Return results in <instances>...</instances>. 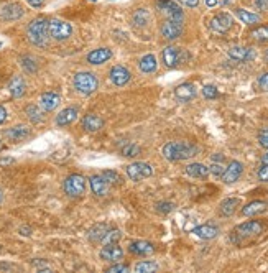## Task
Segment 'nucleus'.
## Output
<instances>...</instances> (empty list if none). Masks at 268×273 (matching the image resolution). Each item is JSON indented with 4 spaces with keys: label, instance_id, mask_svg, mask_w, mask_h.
Wrapping results in <instances>:
<instances>
[{
    "label": "nucleus",
    "instance_id": "obj_57",
    "mask_svg": "<svg viewBox=\"0 0 268 273\" xmlns=\"http://www.w3.org/2000/svg\"><path fill=\"white\" fill-rule=\"evenodd\" d=\"M265 60H267V61H268V51H267V53H265Z\"/></svg>",
    "mask_w": 268,
    "mask_h": 273
},
{
    "label": "nucleus",
    "instance_id": "obj_47",
    "mask_svg": "<svg viewBox=\"0 0 268 273\" xmlns=\"http://www.w3.org/2000/svg\"><path fill=\"white\" fill-rule=\"evenodd\" d=\"M258 180L260 181H268V165L260 168V171H258Z\"/></svg>",
    "mask_w": 268,
    "mask_h": 273
},
{
    "label": "nucleus",
    "instance_id": "obj_32",
    "mask_svg": "<svg viewBox=\"0 0 268 273\" xmlns=\"http://www.w3.org/2000/svg\"><path fill=\"white\" fill-rule=\"evenodd\" d=\"M140 69L143 71V73H155L156 71V58L153 55H145L142 60H140Z\"/></svg>",
    "mask_w": 268,
    "mask_h": 273
},
{
    "label": "nucleus",
    "instance_id": "obj_42",
    "mask_svg": "<svg viewBox=\"0 0 268 273\" xmlns=\"http://www.w3.org/2000/svg\"><path fill=\"white\" fill-rule=\"evenodd\" d=\"M173 208H175V206L171 204V203H158V204H156V209H158L160 212H163V214L171 212V211H173Z\"/></svg>",
    "mask_w": 268,
    "mask_h": 273
},
{
    "label": "nucleus",
    "instance_id": "obj_6",
    "mask_svg": "<svg viewBox=\"0 0 268 273\" xmlns=\"http://www.w3.org/2000/svg\"><path fill=\"white\" fill-rule=\"evenodd\" d=\"M232 25H234V19L225 12L217 13V15L212 17L211 21H209V28L212 31H216V33H227V31L232 28Z\"/></svg>",
    "mask_w": 268,
    "mask_h": 273
},
{
    "label": "nucleus",
    "instance_id": "obj_16",
    "mask_svg": "<svg viewBox=\"0 0 268 273\" xmlns=\"http://www.w3.org/2000/svg\"><path fill=\"white\" fill-rule=\"evenodd\" d=\"M60 102H61V97L56 92H45L42 99H40V105H42L43 110L51 112L60 105Z\"/></svg>",
    "mask_w": 268,
    "mask_h": 273
},
{
    "label": "nucleus",
    "instance_id": "obj_23",
    "mask_svg": "<svg viewBox=\"0 0 268 273\" xmlns=\"http://www.w3.org/2000/svg\"><path fill=\"white\" fill-rule=\"evenodd\" d=\"M175 94L179 101L186 102V101H191L194 96H196V87H194V84H191V83H184V84H181V86L176 87Z\"/></svg>",
    "mask_w": 268,
    "mask_h": 273
},
{
    "label": "nucleus",
    "instance_id": "obj_15",
    "mask_svg": "<svg viewBox=\"0 0 268 273\" xmlns=\"http://www.w3.org/2000/svg\"><path fill=\"white\" fill-rule=\"evenodd\" d=\"M90 189L95 196H106L109 192V183L104 180L102 174H94L90 176Z\"/></svg>",
    "mask_w": 268,
    "mask_h": 273
},
{
    "label": "nucleus",
    "instance_id": "obj_53",
    "mask_svg": "<svg viewBox=\"0 0 268 273\" xmlns=\"http://www.w3.org/2000/svg\"><path fill=\"white\" fill-rule=\"evenodd\" d=\"M8 163H13L12 158H5V160H0V165H8Z\"/></svg>",
    "mask_w": 268,
    "mask_h": 273
},
{
    "label": "nucleus",
    "instance_id": "obj_8",
    "mask_svg": "<svg viewBox=\"0 0 268 273\" xmlns=\"http://www.w3.org/2000/svg\"><path fill=\"white\" fill-rule=\"evenodd\" d=\"M156 7L160 8V10H161L163 13H165L168 19L183 21V10L179 8L178 3L171 2V0H158V2H156Z\"/></svg>",
    "mask_w": 268,
    "mask_h": 273
},
{
    "label": "nucleus",
    "instance_id": "obj_50",
    "mask_svg": "<svg viewBox=\"0 0 268 273\" xmlns=\"http://www.w3.org/2000/svg\"><path fill=\"white\" fill-rule=\"evenodd\" d=\"M26 2H28L31 7H35V8H40V7H43L45 0H26Z\"/></svg>",
    "mask_w": 268,
    "mask_h": 273
},
{
    "label": "nucleus",
    "instance_id": "obj_41",
    "mask_svg": "<svg viewBox=\"0 0 268 273\" xmlns=\"http://www.w3.org/2000/svg\"><path fill=\"white\" fill-rule=\"evenodd\" d=\"M202 94H204V97H207V99H216V97H217V89L214 86H204L202 87Z\"/></svg>",
    "mask_w": 268,
    "mask_h": 273
},
{
    "label": "nucleus",
    "instance_id": "obj_49",
    "mask_svg": "<svg viewBox=\"0 0 268 273\" xmlns=\"http://www.w3.org/2000/svg\"><path fill=\"white\" fill-rule=\"evenodd\" d=\"M181 3H184L186 7H198L199 5V0H179Z\"/></svg>",
    "mask_w": 268,
    "mask_h": 273
},
{
    "label": "nucleus",
    "instance_id": "obj_26",
    "mask_svg": "<svg viewBox=\"0 0 268 273\" xmlns=\"http://www.w3.org/2000/svg\"><path fill=\"white\" fill-rule=\"evenodd\" d=\"M194 235H198L199 239H214V237L219 234V229L214 226H209V224H206V226H199L196 227V229L193 231Z\"/></svg>",
    "mask_w": 268,
    "mask_h": 273
},
{
    "label": "nucleus",
    "instance_id": "obj_37",
    "mask_svg": "<svg viewBox=\"0 0 268 273\" xmlns=\"http://www.w3.org/2000/svg\"><path fill=\"white\" fill-rule=\"evenodd\" d=\"M102 178L107 183H111V185H122V176L119 173L111 171V169H106V171L102 173Z\"/></svg>",
    "mask_w": 268,
    "mask_h": 273
},
{
    "label": "nucleus",
    "instance_id": "obj_20",
    "mask_svg": "<svg viewBox=\"0 0 268 273\" xmlns=\"http://www.w3.org/2000/svg\"><path fill=\"white\" fill-rule=\"evenodd\" d=\"M78 117V109L76 107H67V109L61 110L60 114H58L56 117V125H60V127H65V125H69L76 120Z\"/></svg>",
    "mask_w": 268,
    "mask_h": 273
},
{
    "label": "nucleus",
    "instance_id": "obj_51",
    "mask_svg": "<svg viewBox=\"0 0 268 273\" xmlns=\"http://www.w3.org/2000/svg\"><path fill=\"white\" fill-rule=\"evenodd\" d=\"M5 120H7V110H5V107L0 105V124H3Z\"/></svg>",
    "mask_w": 268,
    "mask_h": 273
},
{
    "label": "nucleus",
    "instance_id": "obj_38",
    "mask_svg": "<svg viewBox=\"0 0 268 273\" xmlns=\"http://www.w3.org/2000/svg\"><path fill=\"white\" fill-rule=\"evenodd\" d=\"M122 237V234H120V231H111V232H107L106 235H104V239L101 240V242L104 244V245H109V244H115L117 240H119Z\"/></svg>",
    "mask_w": 268,
    "mask_h": 273
},
{
    "label": "nucleus",
    "instance_id": "obj_44",
    "mask_svg": "<svg viewBox=\"0 0 268 273\" xmlns=\"http://www.w3.org/2000/svg\"><path fill=\"white\" fill-rule=\"evenodd\" d=\"M253 5H255L258 10L267 12L268 10V0H253Z\"/></svg>",
    "mask_w": 268,
    "mask_h": 273
},
{
    "label": "nucleus",
    "instance_id": "obj_34",
    "mask_svg": "<svg viewBox=\"0 0 268 273\" xmlns=\"http://www.w3.org/2000/svg\"><path fill=\"white\" fill-rule=\"evenodd\" d=\"M156 270H158V265L155 262H140L135 265V272L137 273H152Z\"/></svg>",
    "mask_w": 268,
    "mask_h": 273
},
{
    "label": "nucleus",
    "instance_id": "obj_11",
    "mask_svg": "<svg viewBox=\"0 0 268 273\" xmlns=\"http://www.w3.org/2000/svg\"><path fill=\"white\" fill-rule=\"evenodd\" d=\"M183 31V25H181L179 20H171L168 19L165 23L161 25V35L166 40H176Z\"/></svg>",
    "mask_w": 268,
    "mask_h": 273
},
{
    "label": "nucleus",
    "instance_id": "obj_2",
    "mask_svg": "<svg viewBox=\"0 0 268 273\" xmlns=\"http://www.w3.org/2000/svg\"><path fill=\"white\" fill-rule=\"evenodd\" d=\"M48 21L46 19L40 17V19H35L28 25V30H26V35H28V40L35 46H46L48 44Z\"/></svg>",
    "mask_w": 268,
    "mask_h": 273
},
{
    "label": "nucleus",
    "instance_id": "obj_39",
    "mask_svg": "<svg viewBox=\"0 0 268 273\" xmlns=\"http://www.w3.org/2000/svg\"><path fill=\"white\" fill-rule=\"evenodd\" d=\"M20 63H22V66H23V69L26 71V73H35L36 71V63L31 56H23L20 60Z\"/></svg>",
    "mask_w": 268,
    "mask_h": 273
},
{
    "label": "nucleus",
    "instance_id": "obj_58",
    "mask_svg": "<svg viewBox=\"0 0 268 273\" xmlns=\"http://www.w3.org/2000/svg\"><path fill=\"white\" fill-rule=\"evenodd\" d=\"M90 2H94V0H90Z\"/></svg>",
    "mask_w": 268,
    "mask_h": 273
},
{
    "label": "nucleus",
    "instance_id": "obj_10",
    "mask_svg": "<svg viewBox=\"0 0 268 273\" xmlns=\"http://www.w3.org/2000/svg\"><path fill=\"white\" fill-rule=\"evenodd\" d=\"M263 226L258 221H248L245 224H240V226L235 229V234H237L240 239H245V237H255L258 234H262Z\"/></svg>",
    "mask_w": 268,
    "mask_h": 273
},
{
    "label": "nucleus",
    "instance_id": "obj_4",
    "mask_svg": "<svg viewBox=\"0 0 268 273\" xmlns=\"http://www.w3.org/2000/svg\"><path fill=\"white\" fill-rule=\"evenodd\" d=\"M84 189H86V180L81 174L78 173L69 174L65 180V192L69 198H79V196L84 194Z\"/></svg>",
    "mask_w": 268,
    "mask_h": 273
},
{
    "label": "nucleus",
    "instance_id": "obj_14",
    "mask_svg": "<svg viewBox=\"0 0 268 273\" xmlns=\"http://www.w3.org/2000/svg\"><path fill=\"white\" fill-rule=\"evenodd\" d=\"M101 257L107 262H117L124 257V250H122L117 244H109L101 250Z\"/></svg>",
    "mask_w": 268,
    "mask_h": 273
},
{
    "label": "nucleus",
    "instance_id": "obj_3",
    "mask_svg": "<svg viewBox=\"0 0 268 273\" xmlns=\"http://www.w3.org/2000/svg\"><path fill=\"white\" fill-rule=\"evenodd\" d=\"M97 86L99 81L92 73H78L74 76V87L81 94L89 96V94H92L97 89Z\"/></svg>",
    "mask_w": 268,
    "mask_h": 273
},
{
    "label": "nucleus",
    "instance_id": "obj_56",
    "mask_svg": "<svg viewBox=\"0 0 268 273\" xmlns=\"http://www.w3.org/2000/svg\"><path fill=\"white\" fill-rule=\"evenodd\" d=\"M2 150H3V143L0 142V151H2Z\"/></svg>",
    "mask_w": 268,
    "mask_h": 273
},
{
    "label": "nucleus",
    "instance_id": "obj_25",
    "mask_svg": "<svg viewBox=\"0 0 268 273\" xmlns=\"http://www.w3.org/2000/svg\"><path fill=\"white\" fill-rule=\"evenodd\" d=\"M83 127L89 132H97L104 127V120L101 117H97V115L89 114L83 119Z\"/></svg>",
    "mask_w": 268,
    "mask_h": 273
},
{
    "label": "nucleus",
    "instance_id": "obj_21",
    "mask_svg": "<svg viewBox=\"0 0 268 273\" xmlns=\"http://www.w3.org/2000/svg\"><path fill=\"white\" fill-rule=\"evenodd\" d=\"M8 91L13 97H22L23 94L26 92V84L23 81V78H20V76H13L10 79V83H8Z\"/></svg>",
    "mask_w": 268,
    "mask_h": 273
},
{
    "label": "nucleus",
    "instance_id": "obj_9",
    "mask_svg": "<svg viewBox=\"0 0 268 273\" xmlns=\"http://www.w3.org/2000/svg\"><path fill=\"white\" fill-rule=\"evenodd\" d=\"M25 15V8L20 3H3L0 7V19L3 20H18Z\"/></svg>",
    "mask_w": 268,
    "mask_h": 273
},
{
    "label": "nucleus",
    "instance_id": "obj_43",
    "mask_svg": "<svg viewBox=\"0 0 268 273\" xmlns=\"http://www.w3.org/2000/svg\"><path fill=\"white\" fill-rule=\"evenodd\" d=\"M258 142H260L262 147L268 148V128H263V130L258 133Z\"/></svg>",
    "mask_w": 268,
    "mask_h": 273
},
{
    "label": "nucleus",
    "instance_id": "obj_22",
    "mask_svg": "<svg viewBox=\"0 0 268 273\" xmlns=\"http://www.w3.org/2000/svg\"><path fill=\"white\" fill-rule=\"evenodd\" d=\"M227 53H229V56L232 60H237V61H248V60H253V56H255L250 48H245V46H234Z\"/></svg>",
    "mask_w": 268,
    "mask_h": 273
},
{
    "label": "nucleus",
    "instance_id": "obj_46",
    "mask_svg": "<svg viewBox=\"0 0 268 273\" xmlns=\"http://www.w3.org/2000/svg\"><path fill=\"white\" fill-rule=\"evenodd\" d=\"M258 84H260V89H262V91L268 92V73L263 74L262 78L258 79Z\"/></svg>",
    "mask_w": 268,
    "mask_h": 273
},
{
    "label": "nucleus",
    "instance_id": "obj_12",
    "mask_svg": "<svg viewBox=\"0 0 268 273\" xmlns=\"http://www.w3.org/2000/svg\"><path fill=\"white\" fill-rule=\"evenodd\" d=\"M242 169H244V165L240 162H232L224 169V173H222V181L225 183V185H232L240 178V174H242Z\"/></svg>",
    "mask_w": 268,
    "mask_h": 273
},
{
    "label": "nucleus",
    "instance_id": "obj_35",
    "mask_svg": "<svg viewBox=\"0 0 268 273\" xmlns=\"http://www.w3.org/2000/svg\"><path fill=\"white\" fill-rule=\"evenodd\" d=\"M250 37L257 42H267L268 40V25L265 26H258V28L250 31Z\"/></svg>",
    "mask_w": 268,
    "mask_h": 273
},
{
    "label": "nucleus",
    "instance_id": "obj_29",
    "mask_svg": "<svg viewBox=\"0 0 268 273\" xmlns=\"http://www.w3.org/2000/svg\"><path fill=\"white\" fill-rule=\"evenodd\" d=\"M107 232H109L107 224H95L92 229L89 231L88 237H89V240H92V242H101Z\"/></svg>",
    "mask_w": 268,
    "mask_h": 273
},
{
    "label": "nucleus",
    "instance_id": "obj_48",
    "mask_svg": "<svg viewBox=\"0 0 268 273\" xmlns=\"http://www.w3.org/2000/svg\"><path fill=\"white\" fill-rule=\"evenodd\" d=\"M107 272H111V273H119V272H129V267L127 265H113L109 268Z\"/></svg>",
    "mask_w": 268,
    "mask_h": 273
},
{
    "label": "nucleus",
    "instance_id": "obj_27",
    "mask_svg": "<svg viewBox=\"0 0 268 273\" xmlns=\"http://www.w3.org/2000/svg\"><path fill=\"white\" fill-rule=\"evenodd\" d=\"M186 173L193 178H206L209 174V168L202 163H191L186 167Z\"/></svg>",
    "mask_w": 268,
    "mask_h": 273
},
{
    "label": "nucleus",
    "instance_id": "obj_24",
    "mask_svg": "<svg viewBox=\"0 0 268 273\" xmlns=\"http://www.w3.org/2000/svg\"><path fill=\"white\" fill-rule=\"evenodd\" d=\"M129 250L135 255H150L155 252V247H153V244L147 242V240H137V242L130 244Z\"/></svg>",
    "mask_w": 268,
    "mask_h": 273
},
{
    "label": "nucleus",
    "instance_id": "obj_5",
    "mask_svg": "<svg viewBox=\"0 0 268 273\" xmlns=\"http://www.w3.org/2000/svg\"><path fill=\"white\" fill-rule=\"evenodd\" d=\"M48 33L51 38L58 40V42H63V40H67L71 37L72 28L69 23H66V21H63V20H49Z\"/></svg>",
    "mask_w": 268,
    "mask_h": 273
},
{
    "label": "nucleus",
    "instance_id": "obj_28",
    "mask_svg": "<svg viewBox=\"0 0 268 273\" xmlns=\"http://www.w3.org/2000/svg\"><path fill=\"white\" fill-rule=\"evenodd\" d=\"M235 15H237V19L240 21H244L245 25H255L260 21V15L252 13L248 10H244V8H237V10H235Z\"/></svg>",
    "mask_w": 268,
    "mask_h": 273
},
{
    "label": "nucleus",
    "instance_id": "obj_17",
    "mask_svg": "<svg viewBox=\"0 0 268 273\" xmlns=\"http://www.w3.org/2000/svg\"><path fill=\"white\" fill-rule=\"evenodd\" d=\"M5 137L10 142H22L26 137H30V128L25 127V125H17V127H12L5 130Z\"/></svg>",
    "mask_w": 268,
    "mask_h": 273
},
{
    "label": "nucleus",
    "instance_id": "obj_52",
    "mask_svg": "<svg viewBox=\"0 0 268 273\" xmlns=\"http://www.w3.org/2000/svg\"><path fill=\"white\" fill-rule=\"evenodd\" d=\"M204 2H206V5L207 7H216L217 5V3H219V0H204Z\"/></svg>",
    "mask_w": 268,
    "mask_h": 273
},
{
    "label": "nucleus",
    "instance_id": "obj_54",
    "mask_svg": "<svg viewBox=\"0 0 268 273\" xmlns=\"http://www.w3.org/2000/svg\"><path fill=\"white\" fill-rule=\"evenodd\" d=\"M263 165H268V153H265V155H263Z\"/></svg>",
    "mask_w": 268,
    "mask_h": 273
},
{
    "label": "nucleus",
    "instance_id": "obj_45",
    "mask_svg": "<svg viewBox=\"0 0 268 273\" xmlns=\"http://www.w3.org/2000/svg\"><path fill=\"white\" fill-rule=\"evenodd\" d=\"M209 171L212 174H216V176H222V173H224V167L222 165H211V168H209Z\"/></svg>",
    "mask_w": 268,
    "mask_h": 273
},
{
    "label": "nucleus",
    "instance_id": "obj_55",
    "mask_svg": "<svg viewBox=\"0 0 268 273\" xmlns=\"http://www.w3.org/2000/svg\"><path fill=\"white\" fill-rule=\"evenodd\" d=\"M2 199H3V194H2V189H0V203H2Z\"/></svg>",
    "mask_w": 268,
    "mask_h": 273
},
{
    "label": "nucleus",
    "instance_id": "obj_18",
    "mask_svg": "<svg viewBox=\"0 0 268 273\" xmlns=\"http://www.w3.org/2000/svg\"><path fill=\"white\" fill-rule=\"evenodd\" d=\"M179 60H181V53L178 48L166 46L165 50H163V61H165V64L168 66V68H175V66H178Z\"/></svg>",
    "mask_w": 268,
    "mask_h": 273
},
{
    "label": "nucleus",
    "instance_id": "obj_59",
    "mask_svg": "<svg viewBox=\"0 0 268 273\" xmlns=\"http://www.w3.org/2000/svg\"><path fill=\"white\" fill-rule=\"evenodd\" d=\"M0 46H2V43H0Z\"/></svg>",
    "mask_w": 268,
    "mask_h": 273
},
{
    "label": "nucleus",
    "instance_id": "obj_33",
    "mask_svg": "<svg viewBox=\"0 0 268 273\" xmlns=\"http://www.w3.org/2000/svg\"><path fill=\"white\" fill-rule=\"evenodd\" d=\"M25 112H26V115H28V119L31 120V122L38 124V122H42V120H43L42 110H40L36 105H28V107L25 109Z\"/></svg>",
    "mask_w": 268,
    "mask_h": 273
},
{
    "label": "nucleus",
    "instance_id": "obj_40",
    "mask_svg": "<svg viewBox=\"0 0 268 273\" xmlns=\"http://www.w3.org/2000/svg\"><path fill=\"white\" fill-rule=\"evenodd\" d=\"M120 151H122V155L124 156H137L140 153V148L135 145V143H127Z\"/></svg>",
    "mask_w": 268,
    "mask_h": 273
},
{
    "label": "nucleus",
    "instance_id": "obj_36",
    "mask_svg": "<svg viewBox=\"0 0 268 273\" xmlns=\"http://www.w3.org/2000/svg\"><path fill=\"white\" fill-rule=\"evenodd\" d=\"M148 20H150V15H148L147 10H143V8H140V10H137L134 13V23L135 25L143 26V25L148 23Z\"/></svg>",
    "mask_w": 268,
    "mask_h": 273
},
{
    "label": "nucleus",
    "instance_id": "obj_13",
    "mask_svg": "<svg viewBox=\"0 0 268 273\" xmlns=\"http://www.w3.org/2000/svg\"><path fill=\"white\" fill-rule=\"evenodd\" d=\"M111 81L115 84V86H125V84L130 81V73L124 66H113L111 69Z\"/></svg>",
    "mask_w": 268,
    "mask_h": 273
},
{
    "label": "nucleus",
    "instance_id": "obj_1",
    "mask_svg": "<svg viewBox=\"0 0 268 273\" xmlns=\"http://www.w3.org/2000/svg\"><path fill=\"white\" fill-rule=\"evenodd\" d=\"M196 153H198L196 147L186 142H170L163 147V155H165L166 160H171V162L191 158V156H194Z\"/></svg>",
    "mask_w": 268,
    "mask_h": 273
},
{
    "label": "nucleus",
    "instance_id": "obj_7",
    "mask_svg": "<svg viewBox=\"0 0 268 273\" xmlns=\"http://www.w3.org/2000/svg\"><path fill=\"white\" fill-rule=\"evenodd\" d=\"M152 174H153V168L150 167L148 163L137 162L127 167V176H129L132 181H140V180H143V178L152 176Z\"/></svg>",
    "mask_w": 268,
    "mask_h": 273
},
{
    "label": "nucleus",
    "instance_id": "obj_31",
    "mask_svg": "<svg viewBox=\"0 0 268 273\" xmlns=\"http://www.w3.org/2000/svg\"><path fill=\"white\" fill-rule=\"evenodd\" d=\"M265 208H267V203H263V201H253V203L247 204L242 209V214L244 216H255V214H260L265 211Z\"/></svg>",
    "mask_w": 268,
    "mask_h": 273
},
{
    "label": "nucleus",
    "instance_id": "obj_19",
    "mask_svg": "<svg viewBox=\"0 0 268 273\" xmlns=\"http://www.w3.org/2000/svg\"><path fill=\"white\" fill-rule=\"evenodd\" d=\"M111 58H112L111 50H107V48H99V50H94L89 53L88 61L90 64H102V63H106L107 60H111Z\"/></svg>",
    "mask_w": 268,
    "mask_h": 273
},
{
    "label": "nucleus",
    "instance_id": "obj_30",
    "mask_svg": "<svg viewBox=\"0 0 268 273\" xmlns=\"http://www.w3.org/2000/svg\"><path fill=\"white\" fill-rule=\"evenodd\" d=\"M240 201L237 198H229L221 203V214L222 216H232L235 212V209L239 208Z\"/></svg>",
    "mask_w": 268,
    "mask_h": 273
}]
</instances>
